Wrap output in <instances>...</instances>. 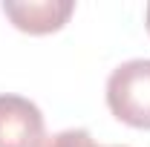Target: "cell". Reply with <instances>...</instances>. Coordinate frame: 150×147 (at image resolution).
<instances>
[{"label": "cell", "instance_id": "1", "mask_svg": "<svg viewBox=\"0 0 150 147\" xmlns=\"http://www.w3.org/2000/svg\"><path fill=\"white\" fill-rule=\"evenodd\" d=\"M110 112L139 130H150V58L118 64L107 78Z\"/></svg>", "mask_w": 150, "mask_h": 147}, {"label": "cell", "instance_id": "2", "mask_svg": "<svg viewBox=\"0 0 150 147\" xmlns=\"http://www.w3.org/2000/svg\"><path fill=\"white\" fill-rule=\"evenodd\" d=\"M43 130V112L35 101L12 92L0 95V147H40Z\"/></svg>", "mask_w": 150, "mask_h": 147}, {"label": "cell", "instance_id": "3", "mask_svg": "<svg viewBox=\"0 0 150 147\" xmlns=\"http://www.w3.org/2000/svg\"><path fill=\"white\" fill-rule=\"evenodd\" d=\"M75 12L72 0H3V15L18 26L20 32L29 35H46V32H58L69 15Z\"/></svg>", "mask_w": 150, "mask_h": 147}, {"label": "cell", "instance_id": "4", "mask_svg": "<svg viewBox=\"0 0 150 147\" xmlns=\"http://www.w3.org/2000/svg\"><path fill=\"white\" fill-rule=\"evenodd\" d=\"M40 147H98V144L87 130H61L55 136L43 139Z\"/></svg>", "mask_w": 150, "mask_h": 147}, {"label": "cell", "instance_id": "5", "mask_svg": "<svg viewBox=\"0 0 150 147\" xmlns=\"http://www.w3.org/2000/svg\"><path fill=\"white\" fill-rule=\"evenodd\" d=\"M144 20H147V32H150V3H147V9H144Z\"/></svg>", "mask_w": 150, "mask_h": 147}]
</instances>
